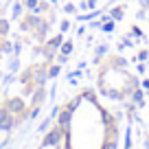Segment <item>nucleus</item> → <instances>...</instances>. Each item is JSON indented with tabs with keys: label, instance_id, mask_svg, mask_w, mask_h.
<instances>
[{
	"label": "nucleus",
	"instance_id": "obj_1",
	"mask_svg": "<svg viewBox=\"0 0 149 149\" xmlns=\"http://www.w3.org/2000/svg\"><path fill=\"white\" fill-rule=\"evenodd\" d=\"M64 140V130H61L59 125H55V127H51V130H46L44 132V138H42V145L40 147H57V145Z\"/></svg>",
	"mask_w": 149,
	"mask_h": 149
},
{
	"label": "nucleus",
	"instance_id": "obj_2",
	"mask_svg": "<svg viewBox=\"0 0 149 149\" xmlns=\"http://www.w3.org/2000/svg\"><path fill=\"white\" fill-rule=\"evenodd\" d=\"M15 125H18L15 114H11L5 105H0V132H11Z\"/></svg>",
	"mask_w": 149,
	"mask_h": 149
},
{
	"label": "nucleus",
	"instance_id": "obj_3",
	"mask_svg": "<svg viewBox=\"0 0 149 149\" xmlns=\"http://www.w3.org/2000/svg\"><path fill=\"white\" fill-rule=\"evenodd\" d=\"M72 116H74V110H70L68 105L59 107V112H57V123H55V125H59L61 130H64V134H66V132H70V123H72Z\"/></svg>",
	"mask_w": 149,
	"mask_h": 149
},
{
	"label": "nucleus",
	"instance_id": "obj_4",
	"mask_svg": "<svg viewBox=\"0 0 149 149\" xmlns=\"http://www.w3.org/2000/svg\"><path fill=\"white\" fill-rule=\"evenodd\" d=\"M5 107L11 112V114H15V116H20L22 112H26V103H24L22 97H11L5 101Z\"/></svg>",
	"mask_w": 149,
	"mask_h": 149
},
{
	"label": "nucleus",
	"instance_id": "obj_5",
	"mask_svg": "<svg viewBox=\"0 0 149 149\" xmlns=\"http://www.w3.org/2000/svg\"><path fill=\"white\" fill-rule=\"evenodd\" d=\"M48 31H51V20L42 18L40 22H37V26L33 29V35H35V40H37V42L42 44V42H46V37H48Z\"/></svg>",
	"mask_w": 149,
	"mask_h": 149
},
{
	"label": "nucleus",
	"instance_id": "obj_6",
	"mask_svg": "<svg viewBox=\"0 0 149 149\" xmlns=\"http://www.w3.org/2000/svg\"><path fill=\"white\" fill-rule=\"evenodd\" d=\"M42 20V15H37V13H29V15H24L22 20H20V31L22 33H33V29L37 26V22Z\"/></svg>",
	"mask_w": 149,
	"mask_h": 149
},
{
	"label": "nucleus",
	"instance_id": "obj_7",
	"mask_svg": "<svg viewBox=\"0 0 149 149\" xmlns=\"http://www.w3.org/2000/svg\"><path fill=\"white\" fill-rule=\"evenodd\" d=\"M46 88L44 86H35V90L31 92V101H33V105H42L44 101H46Z\"/></svg>",
	"mask_w": 149,
	"mask_h": 149
},
{
	"label": "nucleus",
	"instance_id": "obj_8",
	"mask_svg": "<svg viewBox=\"0 0 149 149\" xmlns=\"http://www.w3.org/2000/svg\"><path fill=\"white\" fill-rule=\"evenodd\" d=\"M127 99H130L132 103H136V107H145V90L140 88V86H138V88H136Z\"/></svg>",
	"mask_w": 149,
	"mask_h": 149
},
{
	"label": "nucleus",
	"instance_id": "obj_9",
	"mask_svg": "<svg viewBox=\"0 0 149 149\" xmlns=\"http://www.w3.org/2000/svg\"><path fill=\"white\" fill-rule=\"evenodd\" d=\"M61 42H64V33H57V35H53V37H48V40H46V42H44V44H46V46L48 48H51V51H59V46H61Z\"/></svg>",
	"mask_w": 149,
	"mask_h": 149
},
{
	"label": "nucleus",
	"instance_id": "obj_10",
	"mask_svg": "<svg viewBox=\"0 0 149 149\" xmlns=\"http://www.w3.org/2000/svg\"><path fill=\"white\" fill-rule=\"evenodd\" d=\"M101 31L103 33H114V29H116V20H112L110 15H101Z\"/></svg>",
	"mask_w": 149,
	"mask_h": 149
},
{
	"label": "nucleus",
	"instance_id": "obj_11",
	"mask_svg": "<svg viewBox=\"0 0 149 149\" xmlns=\"http://www.w3.org/2000/svg\"><path fill=\"white\" fill-rule=\"evenodd\" d=\"M110 15L112 20H116V22H121L123 18H125V5H118V7H110Z\"/></svg>",
	"mask_w": 149,
	"mask_h": 149
},
{
	"label": "nucleus",
	"instance_id": "obj_12",
	"mask_svg": "<svg viewBox=\"0 0 149 149\" xmlns=\"http://www.w3.org/2000/svg\"><path fill=\"white\" fill-rule=\"evenodd\" d=\"M107 64H110L114 70H121V68H125V66H127V59H125V57H121V55H116V57H110Z\"/></svg>",
	"mask_w": 149,
	"mask_h": 149
},
{
	"label": "nucleus",
	"instance_id": "obj_13",
	"mask_svg": "<svg viewBox=\"0 0 149 149\" xmlns=\"http://www.w3.org/2000/svg\"><path fill=\"white\" fill-rule=\"evenodd\" d=\"M107 51H110V46H107V44H99L97 51H94V64H99V61L103 59V55H105Z\"/></svg>",
	"mask_w": 149,
	"mask_h": 149
},
{
	"label": "nucleus",
	"instance_id": "obj_14",
	"mask_svg": "<svg viewBox=\"0 0 149 149\" xmlns=\"http://www.w3.org/2000/svg\"><path fill=\"white\" fill-rule=\"evenodd\" d=\"M22 11H24V0H18V2H13V11H11V18H13V20H20Z\"/></svg>",
	"mask_w": 149,
	"mask_h": 149
},
{
	"label": "nucleus",
	"instance_id": "obj_15",
	"mask_svg": "<svg viewBox=\"0 0 149 149\" xmlns=\"http://www.w3.org/2000/svg\"><path fill=\"white\" fill-rule=\"evenodd\" d=\"M51 9H53V7H51V2H42V0H40V2H37V7L33 9V13H37V15H44V13H48Z\"/></svg>",
	"mask_w": 149,
	"mask_h": 149
},
{
	"label": "nucleus",
	"instance_id": "obj_16",
	"mask_svg": "<svg viewBox=\"0 0 149 149\" xmlns=\"http://www.w3.org/2000/svg\"><path fill=\"white\" fill-rule=\"evenodd\" d=\"M72 51H74V42H66V40H64V42H61V46H59V53H61V55H72Z\"/></svg>",
	"mask_w": 149,
	"mask_h": 149
},
{
	"label": "nucleus",
	"instance_id": "obj_17",
	"mask_svg": "<svg viewBox=\"0 0 149 149\" xmlns=\"http://www.w3.org/2000/svg\"><path fill=\"white\" fill-rule=\"evenodd\" d=\"M59 72H61V64L48 66V79H57V77H59Z\"/></svg>",
	"mask_w": 149,
	"mask_h": 149
},
{
	"label": "nucleus",
	"instance_id": "obj_18",
	"mask_svg": "<svg viewBox=\"0 0 149 149\" xmlns=\"http://www.w3.org/2000/svg\"><path fill=\"white\" fill-rule=\"evenodd\" d=\"M7 33H9V20L0 18V37H7Z\"/></svg>",
	"mask_w": 149,
	"mask_h": 149
},
{
	"label": "nucleus",
	"instance_id": "obj_19",
	"mask_svg": "<svg viewBox=\"0 0 149 149\" xmlns=\"http://www.w3.org/2000/svg\"><path fill=\"white\" fill-rule=\"evenodd\" d=\"M132 44H134V42H132V37H130V35L121 37V42H118V51H123V48H130Z\"/></svg>",
	"mask_w": 149,
	"mask_h": 149
},
{
	"label": "nucleus",
	"instance_id": "obj_20",
	"mask_svg": "<svg viewBox=\"0 0 149 149\" xmlns=\"http://www.w3.org/2000/svg\"><path fill=\"white\" fill-rule=\"evenodd\" d=\"M130 37H138V40H145V33L140 31L138 26H132V29H130Z\"/></svg>",
	"mask_w": 149,
	"mask_h": 149
},
{
	"label": "nucleus",
	"instance_id": "obj_21",
	"mask_svg": "<svg viewBox=\"0 0 149 149\" xmlns=\"http://www.w3.org/2000/svg\"><path fill=\"white\" fill-rule=\"evenodd\" d=\"M136 61H145V64L149 61V51H147V48H143V51L136 55Z\"/></svg>",
	"mask_w": 149,
	"mask_h": 149
},
{
	"label": "nucleus",
	"instance_id": "obj_22",
	"mask_svg": "<svg viewBox=\"0 0 149 149\" xmlns=\"http://www.w3.org/2000/svg\"><path fill=\"white\" fill-rule=\"evenodd\" d=\"M125 149H132V127L127 125V132H125Z\"/></svg>",
	"mask_w": 149,
	"mask_h": 149
},
{
	"label": "nucleus",
	"instance_id": "obj_23",
	"mask_svg": "<svg viewBox=\"0 0 149 149\" xmlns=\"http://www.w3.org/2000/svg\"><path fill=\"white\" fill-rule=\"evenodd\" d=\"M79 77H81V68H79V70H72V72L68 74V81H70V84H74Z\"/></svg>",
	"mask_w": 149,
	"mask_h": 149
},
{
	"label": "nucleus",
	"instance_id": "obj_24",
	"mask_svg": "<svg viewBox=\"0 0 149 149\" xmlns=\"http://www.w3.org/2000/svg\"><path fill=\"white\" fill-rule=\"evenodd\" d=\"M64 11H66L68 15H72V13H77V7H74L72 2H68V5H64Z\"/></svg>",
	"mask_w": 149,
	"mask_h": 149
},
{
	"label": "nucleus",
	"instance_id": "obj_25",
	"mask_svg": "<svg viewBox=\"0 0 149 149\" xmlns=\"http://www.w3.org/2000/svg\"><path fill=\"white\" fill-rule=\"evenodd\" d=\"M18 66H20V61H18V57L13 55V59L9 61V70H11V72H15V70H18Z\"/></svg>",
	"mask_w": 149,
	"mask_h": 149
},
{
	"label": "nucleus",
	"instance_id": "obj_26",
	"mask_svg": "<svg viewBox=\"0 0 149 149\" xmlns=\"http://www.w3.org/2000/svg\"><path fill=\"white\" fill-rule=\"evenodd\" d=\"M37 2H40V0H24V7H26L29 11H33L37 7Z\"/></svg>",
	"mask_w": 149,
	"mask_h": 149
},
{
	"label": "nucleus",
	"instance_id": "obj_27",
	"mask_svg": "<svg viewBox=\"0 0 149 149\" xmlns=\"http://www.w3.org/2000/svg\"><path fill=\"white\" fill-rule=\"evenodd\" d=\"M68 29H70V20H61V22H59V31L66 33Z\"/></svg>",
	"mask_w": 149,
	"mask_h": 149
},
{
	"label": "nucleus",
	"instance_id": "obj_28",
	"mask_svg": "<svg viewBox=\"0 0 149 149\" xmlns=\"http://www.w3.org/2000/svg\"><path fill=\"white\" fill-rule=\"evenodd\" d=\"M20 53H22V44H20V42H15V44H13V55L18 57Z\"/></svg>",
	"mask_w": 149,
	"mask_h": 149
},
{
	"label": "nucleus",
	"instance_id": "obj_29",
	"mask_svg": "<svg viewBox=\"0 0 149 149\" xmlns=\"http://www.w3.org/2000/svg\"><path fill=\"white\" fill-rule=\"evenodd\" d=\"M55 59H57V64H66V61H68V55H55Z\"/></svg>",
	"mask_w": 149,
	"mask_h": 149
},
{
	"label": "nucleus",
	"instance_id": "obj_30",
	"mask_svg": "<svg viewBox=\"0 0 149 149\" xmlns=\"http://www.w3.org/2000/svg\"><path fill=\"white\" fill-rule=\"evenodd\" d=\"M86 5H88V9H97V0H86Z\"/></svg>",
	"mask_w": 149,
	"mask_h": 149
},
{
	"label": "nucleus",
	"instance_id": "obj_31",
	"mask_svg": "<svg viewBox=\"0 0 149 149\" xmlns=\"http://www.w3.org/2000/svg\"><path fill=\"white\" fill-rule=\"evenodd\" d=\"M140 88H143V90H149V79H143V81H140Z\"/></svg>",
	"mask_w": 149,
	"mask_h": 149
},
{
	"label": "nucleus",
	"instance_id": "obj_32",
	"mask_svg": "<svg viewBox=\"0 0 149 149\" xmlns=\"http://www.w3.org/2000/svg\"><path fill=\"white\" fill-rule=\"evenodd\" d=\"M143 145H145V149H149V132L145 134V138H143Z\"/></svg>",
	"mask_w": 149,
	"mask_h": 149
},
{
	"label": "nucleus",
	"instance_id": "obj_33",
	"mask_svg": "<svg viewBox=\"0 0 149 149\" xmlns=\"http://www.w3.org/2000/svg\"><path fill=\"white\" fill-rule=\"evenodd\" d=\"M140 9H145V11L149 9V0H140Z\"/></svg>",
	"mask_w": 149,
	"mask_h": 149
},
{
	"label": "nucleus",
	"instance_id": "obj_34",
	"mask_svg": "<svg viewBox=\"0 0 149 149\" xmlns=\"http://www.w3.org/2000/svg\"><path fill=\"white\" fill-rule=\"evenodd\" d=\"M136 64H138V72L143 74L145 72V61H136Z\"/></svg>",
	"mask_w": 149,
	"mask_h": 149
},
{
	"label": "nucleus",
	"instance_id": "obj_35",
	"mask_svg": "<svg viewBox=\"0 0 149 149\" xmlns=\"http://www.w3.org/2000/svg\"><path fill=\"white\" fill-rule=\"evenodd\" d=\"M48 2H51V5H57V0H48Z\"/></svg>",
	"mask_w": 149,
	"mask_h": 149
},
{
	"label": "nucleus",
	"instance_id": "obj_36",
	"mask_svg": "<svg viewBox=\"0 0 149 149\" xmlns=\"http://www.w3.org/2000/svg\"><path fill=\"white\" fill-rule=\"evenodd\" d=\"M0 13H2V11H0Z\"/></svg>",
	"mask_w": 149,
	"mask_h": 149
}]
</instances>
